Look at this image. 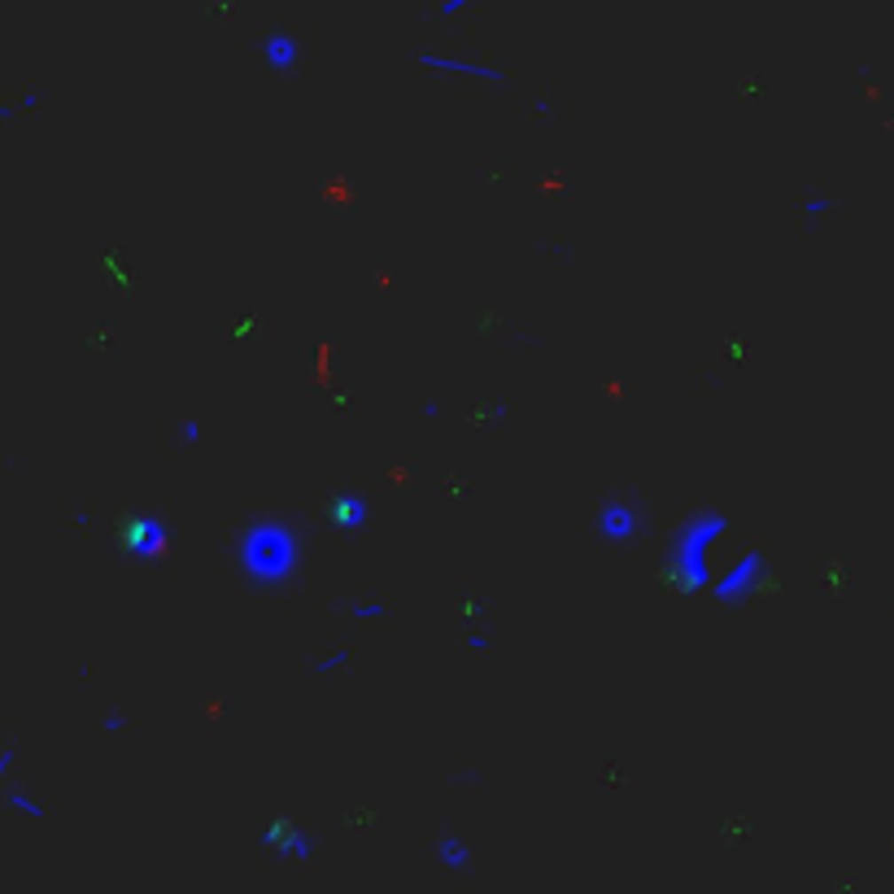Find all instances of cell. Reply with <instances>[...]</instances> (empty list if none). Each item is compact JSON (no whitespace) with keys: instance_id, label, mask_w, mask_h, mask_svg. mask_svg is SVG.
Wrapping results in <instances>:
<instances>
[{"instance_id":"cell-1","label":"cell","mask_w":894,"mask_h":894,"mask_svg":"<svg viewBox=\"0 0 894 894\" xmlns=\"http://www.w3.org/2000/svg\"><path fill=\"white\" fill-rule=\"evenodd\" d=\"M249 584H284L302 563V541L284 524H254L236 550Z\"/></svg>"},{"instance_id":"cell-2","label":"cell","mask_w":894,"mask_h":894,"mask_svg":"<svg viewBox=\"0 0 894 894\" xmlns=\"http://www.w3.org/2000/svg\"><path fill=\"white\" fill-rule=\"evenodd\" d=\"M725 528V520H689L681 528V537H677V545H672V554L681 559V584H702V554H707V545H711V537Z\"/></svg>"},{"instance_id":"cell-3","label":"cell","mask_w":894,"mask_h":894,"mask_svg":"<svg viewBox=\"0 0 894 894\" xmlns=\"http://www.w3.org/2000/svg\"><path fill=\"white\" fill-rule=\"evenodd\" d=\"M263 842L275 846V855H284V859H310V855H315V842L306 838V834H293L288 820H275V825L266 829Z\"/></svg>"},{"instance_id":"cell-4","label":"cell","mask_w":894,"mask_h":894,"mask_svg":"<svg viewBox=\"0 0 894 894\" xmlns=\"http://www.w3.org/2000/svg\"><path fill=\"white\" fill-rule=\"evenodd\" d=\"M423 66H436V70H454V74H475V79H489V83H506V70L502 66H489V61H454V57H420Z\"/></svg>"},{"instance_id":"cell-5","label":"cell","mask_w":894,"mask_h":894,"mask_svg":"<svg viewBox=\"0 0 894 894\" xmlns=\"http://www.w3.org/2000/svg\"><path fill=\"white\" fill-rule=\"evenodd\" d=\"M755 572H759V554H746L733 572H729V584H720V598H733V593H750V589H759V580H750Z\"/></svg>"},{"instance_id":"cell-6","label":"cell","mask_w":894,"mask_h":894,"mask_svg":"<svg viewBox=\"0 0 894 894\" xmlns=\"http://www.w3.org/2000/svg\"><path fill=\"white\" fill-rule=\"evenodd\" d=\"M266 61H271L275 70L293 66V61H297V40H293L288 31H271V35H266Z\"/></svg>"},{"instance_id":"cell-7","label":"cell","mask_w":894,"mask_h":894,"mask_svg":"<svg viewBox=\"0 0 894 894\" xmlns=\"http://www.w3.org/2000/svg\"><path fill=\"white\" fill-rule=\"evenodd\" d=\"M436 855H441V864H445V868H450V864H454V868H463V864H467V846H463V838H459V834H441V842H436Z\"/></svg>"},{"instance_id":"cell-8","label":"cell","mask_w":894,"mask_h":894,"mask_svg":"<svg viewBox=\"0 0 894 894\" xmlns=\"http://www.w3.org/2000/svg\"><path fill=\"white\" fill-rule=\"evenodd\" d=\"M9 807H18V812H27V816H35V820L44 816V807H40L35 798H27L22 789H9Z\"/></svg>"},{"instance_id":"cell-9","label":"cell","mask_w":894,"mask_h":894,"mask_svg":"<svg viewBox=\"0 0 894 894\" xmlns=\"http://www.w3.org/2000/svg\"><path fill=\"white\" fill-rule=\"evenodd\" d=\"M201 436V423H184V445H192Z\"/></svg>"},{"instance_id":"cell-10","label":"cell","mask_w":894,"mask_h":894,"mask_svg":"<svg viewBox=\"0 0 894 894\" xmlns=\"http://www.w3.org/2000/svg\"><path fill=\"white\" fill-rule=\"evenodd\" d=\"M9 764H13V750H4V755H0V781H4V772H9Z\"/></svg>"}]
</instances>
